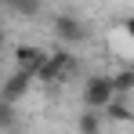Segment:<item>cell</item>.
<instances>
[{"mask_svg": "<svg viewBox=\"0 0 134 134\" xmlns=\"http://www.w3.org/2000/svg\"><path fill=\"white\" fill-rule=\"evenodd\" d=\"M72 69H76V58L69 54L65 47H58L54 54H47V62L40 65V72H36V80H40V83H58V80H65Z\"/></svg>", "mask_w": 134, "mask_h": 134, "instance_id": "obj_1", "label": "cell"}, {"mask_svg": "<svg viewBox=\"0 0 134 134\" xmlns=\"http://www.w3.org/2000/svg\"><path fill=\"white\" fill-rule=\"evenodd\" d=\"M112 98H116V83H112V76H87V83H83V105L87 109H102L109 105Z\"/></svg>", "mask_w": 134, "mask_h": 134, "instance_id": "obj_2", "label": "cell"}, {"mask_svg": "<svg viewBox=\"0 0 134 134\" xmlns=\"http://www.w3.org/2000/svg\"><path fill=\"white\" fill-rule=\"evenodd\" d=\"M51 29H54L58 44H83V40H87V25L80 22L76 15H54Z\"/></svg>", "mask_w": 134, "mask_h": 134, "instance_id": "obj_3", "label": "cell"}, {"mask_svg": "<svg viewBox=\"0 0 134 134\" xmlns=\"http://www.w3.org/2000/svg\"><path fill=\"white\" fill-rule=\"evenodd\" d=\"M33 80H36L33 72H25V69H15V72H11V76L4 80L0 102H11V105H15V102H22L25 94H29V83H33Z\"/></svg>", "mask_w": 134, "mask_h": 134, "instance_id": "obj_4", "label": "cell"}, {"mask_svg": "<svg viewBox=\"0 0 134 134\" xmlns=\"http://www.w3.org/2000/svg\"><path fill=\"white\" fill-rule=\"evenodd\" d=\"M47 62V54L40 51V47H29V44H22V47H15V69H25V72H40V65Z\"/></svg>", "mask_w": 134, "mask_h": 134, "instance_id": "obj_5", "label": "cell"}, {"mask_svg": "<svg viewBox=\"0 0 134 134\" xmlns=\"http://www.w3.org/2000/svg\"><path fill=\"white\" fill-rule=\"evenodd\" d=\"M7 11H15V15H22V18H36V15L44 11V0H15Z\"/></svg>", "mask_w": 134, "mask_h": 134, "instance_id": "obj_6", "label": "cell"}, {"mask_svg": "<svg viewBox=\"0 0 134 134\" xmlns=\"http://www.w3.org/2000/svg\"><path fill=\"white\" fill-rule=\"evenodd\" d=\"M98 112H102V109H87L80 120H76V127H80L83 134H98V131H102V116H98Z\"/></svg>", "mask_w": 134, "mask_h": 134, "instance_id": "obj_7", "label": "cell"}, {"mask_svg": "<svg viewBox=\"0 0 134 134\" xmlns=\"http://www.w3.org/2000/svg\"><path fill=\"white\" fill-rule=\"evenodd\" d=\"M112 83H116V94H131L134 91V69H120L112 76Z\"/></svg>", "mask_w": 134, "mask_h": 134, "instance_id": "obj_8", "label": "cell"}, {"mask_svg": "<svg viewBox=\"0 0 134 134\" xmlns=\"http://www.w3.org/2000/svg\"><path fill=\"white\" fill-rule=\"evenodd\" d=\"M120 98H123V94H116V98H112L109 105H105V112H109L112 120H134V112L127 109V105H123V102H120Z\"/></svg>", "mask_w": 134, "mask_h": 134, "instance_id": "obj_9", "label": "cell"}, {"mask_svg": "<svg viewBox=\"0 0 134 134\" xmlns=\"http://www.w3.org/2000/svg\"><path fill=\"white\" fill-rule=\"evenodd\" d=\"M15 127V112H11V102H4L0 105V134H7Z\"/></svg>", "mask_w": 134, "mask_h": 134, "instance_id": "obj_10", "label": "cell"}, {"mask_svg": "<svg viewBox=\"0 0 134 134\" xmlns=\"http://www.w3.org/2000/svg\"><path fill=\"white\" fill-rule=\"evenodd\" d=\"M123 33H127V40H134V15L123 18Z\"/></svg>", "mask_w": 134, "mask_h": 134, "instance_id": "obj_11", "label": "cell"}, {"mask_svg": "<svg viewBox=\"0 0 134 134\" xmlns=\"http://www.w3.org/2000/svg\"><path fill=\"white\" fill-rule=\"evenodd\" d=\"M4 4H7V7H11V4H15V0H4Z\"/></svg>", "mask_w": 134, "mask_h": 134, "instance_id": "obj_12", "label": "cell"}]
</instances>
